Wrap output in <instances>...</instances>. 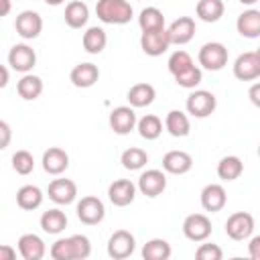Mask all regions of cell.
Segmentation results:
<instances>
[{
  "label": "cell",
  "mask_w": 260,
  "mask_h": 260,
  "mask_svg": "<svg viewBox=\"0 0 260 260\" xmlns=\"http://www.w3.org/2000/svg\"><path fill=\"white\" fill-rule=\"evenodd\" d=\"M136 130H138V134H140L144 140H156V138L162 134V122H160L158 116L146 114V116H142V118L138 120Z\"/></svg>",
  "instance_id": "obj_34"
},
{
  "label": "cell",
  "mask_w": 260,
  "mask_h": 260,
  "mask_svg": "<svg viewBox=\"0 0 260 260\" xmlns=\"http://www.w3.org/2000/svg\"><path fill=\"white\" fill-rule=\"evenodd\" d=\"M136 248V238L128 230H116L108 240V256L114 260H124L132 256Z\"/></svg>",
  "instance_id": "obj_9"
},
{
  "label": "cell",
  "mask_w": 260,
  "mask_h": 260,
  "mask_svg": "<svg viewBox=\"0 0 260 260\" xmlns=\"http://www.w3.org/2000/svg\"><path fill=\"white\" fill-rule=\"evenodd\" d=\"M248 98H250V102H252L256 108H260V81L250 85V89H248Z\"/></svg>",
  "instance_id": "obj_43"
},
{
  "label": "cell",
  "mask_w": 260,
  "mask_h": 260,
  "mask_svg": "<svg viewBox=\"0 0 260 260\" xmlns=\"http://www.w3.org/2000/svg\"><path fill=\"white\" fill-rule=\"evenodd\" d=\"M248 254L254 260H260V236H254L248 244Z\"/></svg>",
  "instance_id": "obj_41"
},
{
  "label": "cell",
  "mask_w": 260,
  "mask_h": 260,
  "mask_svg": "<svg viewBox=\"0 0 260 260\" xmlns=\"http://www.w3.org/2000/svg\"><path fill=\"white\" fill-rule=\"evenodd\" d=\"M258 156H260V144H258Z\"/></svg>",
  "instance_id": "obj_49"
},
{
  "label": "cell",
  "mask_w": 260,
  "mask_h": 260,
  "mask_svg": "<svg viewBox=\"0 0 260 260\" xmlns=\"http://www.w3.org/2000/svg\"><path fill=\"white\" fill-rule=\"evenodd\" d=\"M14 28H16V32H18L22 39L32 41V39H37V37L41 35V30H43V18H41V14L35 12V10H22V12L16 16V20H14Z\"/></svg>",
  "instance_id": "obj_14"
},
{
  "label": "cell",
  "mask_w": 260,
  "mask_h": 260,
  "mask_svg": "<svg viewBox=\"0 0 260 260\" xmlns=\"http://www.w3.org/2000/svg\"><path fill=\"white\" fill-rule=\"evenodd\" d=\"M167 30L173 45H187L195 37V20L191 16H179L167 26Z\"/></svg>",
  "instance_id": "obj_18"
},
{
  "label": "cell",
  "mask_w": 260,
  "mask_h": 260,
  "mask_svg": "<svg viewBox=\"0 0 260 260\" xmlns=\"http://www.w3.org/2000/svg\"><path fill=\"white\" fill-rule=\"evenodd\" d=\"M185 108H187V114H191L193 118H207V116H211L215 112L217 100L207 89H193L187 95Z\"/></svg>",
  "instance_id": "obj_4"
},
{
  "label": "cell",
  "mask_w": 260,
  "mask_h": 260,
  "mask_svg": "<svg viewBox=\"0 0 260 260\" xmlns=\"http://www.w3.org/2000/svg\"><path fill=\"white\" fill-rule=\"evenodd\" d=\"M236 28L244 39H258L260 37V10H244L238 20H236Z\"/></svg>",
  "instance_id": "obj_24"
},
{
  "label": "cell",
  "mask_w": 260,
  "mask_h": 260,
  "mask_svg": "<svg viewBox=\"0 0 260 260\" xmlns=\"http://www.w3.org/2000/svg\"><path fill=\"white\" fill-rule=\"evenodd\" d=\"M199 65L207 71H221L225 65H228V49L223 43H217V41H211V43H205L201 49H199Z\"/></svg>",
  "instance_id": "obj_3"
},
{
  "label": "cell",
  "mask_w": 260,
  "mask_h": 260,
  "mask_svg": "<svg viewBox=\"0 0 260 260\" xmlns=\"http://www.w3.org/2000/svg\"><path fill=\"white\" fill-rule=\"evenodd\" d=\"M45 4H49V6H61L65 0H43Z\"/></svg>",
  "instance_id": "obj_47"
},
{
  "label": "cell",
  "mask_w": 260,
  "mask_h": 260,
  "mask_svg": "<svg viewBox=\"0 0 260 260\" xmlns=\"http://www.w3.org/2000/svg\"><path fill=\"white\" fill-rule=\"evenodd\" d=\"M126 98H128V104L132 108H146V106H150L154 102L156 89H154V85H150L146 81H140V83H134L128 89Z\"/></svg>",
  "instance_id": "obj_23"
},
{
  "label": "cell",
  "mask_w": 260,
  "mask_h": 260,
  "mask_svg": "<svg viewBox=\"0 0 260 260\" xmlns=\"http://www.w3.org/2000/svg\"><path fill=\"white\" fill-rule=\"evenodd\" d=\"M63 18H65V24H67V26H71V28H81V26H85L87 20H89V8H87V4L81 2V0H71V2L65 6Z\"/></svg>",
  "instance_id": "obj_25"
},
{
  "label": "cell",
  "mask_w": 260,
  "mask_h": 260,
  "mask_svg": "<svg viewBox=\"0 0 260 260\" xmlns=\"http://www.w3.org/2000/svg\"><path fill=\"white\" fill-rule=\"evenodd\" d=\"M138 24L144 30H158V28H165V14L156 8V6H146L140 10V16H138Z\"/></svg>",
  "instance_id": "obj_35"
},
{
  "label": "cell",
  "mask_w": 260,
  "mask_h": 260,
  "mask_svg": "<svg viewBox=\"0 0 260 260\" xmlns=\"http://www.w3.org/2000/svg\"><path fill=\"white\" fill-rule=\"evenodd\" d=\"M81 45L89 55H100L108 45V35L102 26H89L81 37Z\"/></svg>",
  "instance_id": "obj_27"
},
{
  "label": "cell",
  "mask_w": 260,
  "mask_h": 260,
  "mask_svg": "<svg viewBox=\"0 0 260 260\" xmlns=\"http://www.w3.org/2000/svg\"><path fill=\"white\" fill-rule=\"evenodd\" d=\"M225 12V6L221 0H199L195 6V14L203 22H217Z\"/></svg>",
  "instance_id": "obj_32"
},
{
  "label": "cell",
  "mask_w": 260,
  "mask_h": 260,
  "mask_svg": "<svg viewBox=\"0 0 260 260\" xmlns=\"http://www.w3.org/2000/svg\"><path fill=\"white\" fill-rule=\"evenodd\" d=\"M47 195L57 205H69L77 197V185L71 179H53L49 183Z\"/></svg>",
  "instance_id": "obj_15"
},
{
  "label": "cell",
  "mask_w": 260,
  "mask_h": 260,
  "mask_svg": "<svg viewBox=\"0 0 260 260\" xmlns=\"http://www.w3.org/2000/svg\"><path fill=\"white\" fill-rule=\"evenodd\" d=\"M53 260H85L91 254L89 238L83 234H73L69 238H59L49 250Z\"/></svg>",
  "instance_id": "obj_1"
},
{
  "label": "cell",
  "mask_w": 260,
  "mask_h": 260,
  "mask_svg": "<svg viewBox=\"0 0 260 260\" xmlns=\"http://www.w3.org/2000/svg\"><path fill=\"white\" fill-rule=\"evenodd\" d=\"M252 232H254V217L248 211H236L225 221V234H228V238H232L236 242L248 240L252 236Z\"/></svg>",
  "instance_id": "obj_7"
},
{
  "label": "cell",
  "mask_w": 260,
  "mask_h": 260,
  "mask_svg": "<svg viewBox=\"0 0 260 260\" xmlns=\"http://www.w3.org/2000/svg\"><path fill=\"white\" fill-rule=\"evenodd\" d=\"M171 244L162 238H152L142 246L144 260H169L171 258Z\"/></svg>",
  "instance_id": "obj_33"
},
{
  "label": "cell",
  "mask_w": 260,
  "mask_h": 260,
  "mask_svg": "<svg viewBox=\"0 0 260 260\" xmlns=\"http://www.w3.org/2000/svg\"><path fill=\"white\" fill-rule=\"evenodd\" d=\"M16 91L22 100L26 102H32L37 100L41 93H43V79L39 75H32V73H24L18 83H16Z\"/></svg>",
  "instance_id": "obj_29"
},
{
  "label": "cell",
  "mask_w": 260,
  "mask_h": 260,
  "mask_svg": "<svg viewBox=\"0 0 260 260\" xmlns=\"http://www.w3.org/2000/svg\"><path fill=\"white\" fill-rule=\"evenodd\" d=\"M120 162H122V167L126 171H140L148 162V154H146V150H142L138 146H130V148H126L122 152Z\"/></svg>",
  "instance_id": "obj_36"
},
{
  "label": "cell",
  "mask_w": 260,
  "mask_h": 260,
  "mask_svg": "<svg viewBox=\"0 0 260 260\" xmlns=\"http://www.w3.org/2000/svg\"><path fill=\"white\" fill-rule=\"evenodd\" d=\"M228 203V193L223 189V185L219 183H209L201 189V207L205 211H211V213H217L225 207Z\"/></svg>",
  "instance_id": "obj_17"
},
{
  "label": "cell",
  "mask_w": 260,
  "mask_h": 260,
  "mask_svg": "<svg viewBox=\"0 0 260 260\" xmlns=\"http://www.w3.org/2000/svg\"><path fill=\"white\" fill-rule=\"evenodd\" d=\"M240 4H246V6H252V4H256L258 0H238Z\"/></svg>",
  "instance_id": "obj_48"
},
{
  "label": "cell",
  "mask_w": 260,
  "mask_h": 260,
  "mask_svg": "<svg viewBox=\"0 0 260 260\" xmlns=\"http://www.w3.org/2000/svg\"><path fill=\"white\" fill-rule=\"evenodd\" d=\"M69 79H71V83H73L75 87L87 89V87H91V85L98 83V79H100V69H98V65H93V63H77V65L71 69Z\"/></svg>",
  "instance_id": "obj_21"
},
{
  "label": "cell",
  "mask_w": 260,
  "mask_h": 260,
  "mask_svg": "<svg viewBox=\"0 0 260 260\" xmlns=\"http://www.w3.org/2000/svg\"><path fill=\"white\" fill-rule=\"evenodd\" d=\"M138 191L146 197H158L165 189H167V175L165 171H158V169H148L144 171L140 177H138Z\"/></svg>",
  "instance_id": "obj_13"
},
{
  "label": "cell",
  "mask_w": 260,
  "mask_h": 260,
  "mask_svg": "<svg viewBox=\"0 0 260 260\" xmlns=\"http://www.w3.org/2000/svg\"><path fill=\"white\" fill-rule=\"evenodd\" d=\"M43 171L49 173V175H61L69 169V154L59 148V146H51L43 152Z\"/></svg>",
  "instance_id": "obj_19"
},
{
  "label": "cell",
  "mask_w": 260,
  "mask_h": 260,
  "mask_svg": "<svg viewBox=\"0 0 260 260\" xmlns=\"http://www.w3.org/2000/svg\"><path fill=\"white\" fill-rule=\"evenodd\" d=\"M244 173V162L236 154H228L217 162V177L221 181H236Z\"/></svg>",
  "instance_id": "obj_31"
},
{
  "label": "cell",
  "mask_w": 260,
  "mask_h": 260,
  "mask_svg": "<svg viewBox=\"0 0 260 260\" xmlns=\"http://www.w3.org/2000/svg\"><path fill=\"white\" fill-rule=\"evenodd\" d=\"M39 223H41V228H43L45 234L57 236V234H61V232L67 228V215H65V211H61L59 207H53V209H49V211H43Z\"/></svg>",
  "instance_id": "obj_26"
},
{
  "label": "cell",
  "mask_w": 260,
  "mask_h": 260,
  "mask_svg": "<svg viewBox=\"0 0 260 260\" xmlns=\"http://www.w3.org/2000/svg\"><path fill=\"white\" fill-rule=\"evenodd\" d=\"M0 75H2V79H0V87H6V85H8V67H6V65L0 67Z\"/></svg>",
  "instance_id": "obj_45"
},
{
  "label": "cell",
  "mask_w": 260,
  "mask_h": 260,
  "mask_svg": "<svg viewBox=\"0 0 260 260\" xmlns=\"http://www.w3.org/2000/svg\"><path fill=\"white\" fill-rule=\"evenodd\" d=\"M8 65L18 73H30L37 65V53L26 43H18L8 51Z\"/></svg>",
  "instance_id": "obj_10"
},
{
  "label": "cell",
  "mask_w": 260,
  "mask_h": 260,
  "mask_svg": "<svg viewBox=\"0 0 260 260\" xmlns=\"http://www.w3.org/2000/svg\"><path fill=\"white\" fill-rule=\"evenodd\" d=\"M95 14L104 24H128L134 10L128 0H98Z\"/></svg>",
  "instance_id": "obj_2"
},
{
  "label": "cell",
  "mask_w": 260,
  "mask_h": 260,
  "mask_svg": "<svg viewBox=\"0 0 260 260\" xmlns=\"http://www.w3.org/2000/svg\"><path fill=\"white\" fill-rule=\"evenodd\" d=\"M256 53H258V55H260V47H258V49H256Z\"/></svg>",
  "instance_id": "obj_50"
},
{
  "label": "cell",
  "mask_w": 260,
  "mask_h": 260,
  "mask_svg": "<svg viewBox=\"0 0 260 260\" xmlns=\"http://www.w3.org/2000/svg\"><path fill=\"white\" fill-rule=\"evenodd\" d=\"M12 169L18 175H30L35 169V156L28 150H16L12 154Z\"/></svg>",
  "instance_id": "obj_38"
},
{
  "label": "cell",
  "mask_w": 260,
  "mask_h": 260,
  "mask_svg": "<svg viewBox=\"0 0 260 260\" xmlns=\"http://www.w3.org/2000/svg\"><path fill=\"white\" fill-rule=\"evenodd\" d=\"M0 134H2V140H0V148H6L10 144V126L6 120L0 122Z\"/></svg>",
  "instance_id": "obj_42"
},
{
  "label": "cell",
  "mask_w": 260,
  "mask_h": 260,
  "mask_svg": "<svg viewBox=\"0 0 260 260\" xmlns=\"http://www.w3.org/2000/svg\"><path fill=\"white\" fill-rule=\"evenodd\" d=\"M108 124H110V128H112L116 134L126 136V134H130V132L136 128L138 118H136V112H134L132 106H118V108H114V110L110 112Z\"/></svg>",
  "instance_id": "obj_11"
},
{
  "label": "cell",
  "mask_w": 260,
  "mask_h": 260,
  "mask_svg": "<svg viewBox=\"0 0 260 260\" xmlns=\"http://www.w3.org/2000/svg\"><path fill=\"white\" fill-rule=\"evenodd\" d=\"M165 128H167V132H169L171 136L183 138V136H187V134L191 132V122H189V118H187L185 112H181V110H171V112L167 114V118H165Z\"/></svg>",
  "instance_id": "obj_28"
},
{
  "label": "cell",
  "mask_w": 260,
  "mask_h": 260,
  "mask_svg": "<svg viewBox=\"0 0 260 260\" xmlns=\"http://www.w3.org/2000/svg\"><path fill=\"white\" fill-rule=\"evenodd\" d=\"M234 77L240 81H254L260 77V55L256 51L242 53L234 61Z\"/></svg>",
  "instance_id": "obj_12"
},
{
  "label": "cell",
  "mask_w": 260,
  "mask_h": 260,
  "mask_svg": "<svg viewBox=\"0 0 260 260\" xmlns=\"http://www.w3.org/2000/svg\"><path fill=\"white\" fill-rule=\"evenodd\" d=\"M193 167V156L185 150H169L162 156V171L169 175H185Z\"/></svg>",
  "instance_id": "obj_20"
},
{
  "label": "cell",
  "mask_w": 260,
  "mask_h": 260,
  "mask_svg": "<svg viewBox=\"0 0 260 260\" xmlns=\"http://www.w3.org/2000/svg\"><path fill=\"white\" fill-rule=\"evenodd\" d=\"M211 219L205 213H191L183 219V234L191 242H205L211 236Z\"/></svg>",
  "instance_id": "obj_8"
},
{
  "label": "cell",
  "mask_w": 260,
  "mask_h": 260,
  "mask_svg": "<svg viewBox=\"0 0 260 260\" xmlns=\"http://www.w3.org/2000/svg\"><path fill=\"white\" fill-rule=\"evenodd\" d=\"M16 258V250L10 244H2L0 246V260H14Z\"/></svg>",
  "instance_id": "obj_44"
},
{
  "label": "cell",
  "mask_w": 260,
  "mask_h": 260,
  "mask_svg": "<svg viewBox=\"0 0 260 260\" xmlns=\"http://www.w3.org/2000/svg\"><path fill=\"white\" fill-rule=\"evenodd\" d=\"M136 185L130 179H116L114 183H110L108 187V199L116 205V207H126L134 201L136 197Z\"/></svg>",
  "instance_id": "obj_16"
},
{
  "label": "cell",
  "mask_w": 260,
  "mask_h": 260,
  "mask_svg": "<svg viewBox=\"0 0 260 260\" xmlns=\"http://www.w3.org/2000/svg\"><path fill=\"white\" fill-rule=\"evenodd\" d=\"M193 65H195V63H193V57H191L187 51H183V49L175 51V53L169 57V63H167V67H169V71H171L173 77L179 75V73H183V71H187V69L193 67Z\"/></svg>",
  "instance_id": "obj_37"
},
{
  "label": "cell",
  "mask_w": 260,
  "mask_h": 260,
  "mask_svg": "<svg viewBox=\"0 0 260 260\" xmlns=\"http://www.w3.org/2000/svg\"><path fill=\"white\" fill-rule=\"evenodd\" d=\"M43 203V191L37 185H22L16 191V205L24 211H32L37 207H41Z\"/></svg>",
  "instance_id": "obj_30"
},
{
  "label": "cell",
  "mask_w": 260,
  "mask_h": 260,
  "mask_svg": "<svg viewBox=\"0 0 260 260\" xmlns=\"http://www.w3.org/2000/svg\"><path fill=\"white\" fill-rule=\"evenodd\" d=\"M18 252L24 260H41L47 254V246L37 234H22L18 238Z\"/></svg>",
  "instance_id": "obj_22"
},
{
  "label": "cell",
  "mask_w": 260,
  "mask_h": 260,
  "mask_svg": "<svg viewBox=\"0 0 260 260\" xmlns=\"http://www.w3.org/2000/svg\"><path fill=\"white\" fill-rule=\"evenodd\" d=\"M201 79H203V73H201V69H199L197 65H193V67H189L187 71L175 75L177 85H181V87H185V89H195V87L201 83Z\"/></svg>",
  "instance_id": "obj_39"
},
{
  "label": "cell",
  "mask_w": 260,
  "mask_h": 260,
  "mask_svg": "<svg viewBox=\"0 0 260 260\" xmlns=\"http://www.w3.org/2000/svg\"><path fill=\"white\" fill-rule=\"evenodd\" d=\"M195 258L197 260H221L223 258V250L217 244H201L195 250Z\"/></svg>",
  "instance_id": "obj_40"
},
{
  "label": "cell",
  "mask_w": 260,
  "mask_h": 260,
  "mask_svg": "<svg viewBox=\"0 0 260 260\" xmlns=\"http://www.w3.org/2000/svg\"><path fill=\"white\" fill-rule=\"evenodd\" d=\"M171 37L167 26L158 28V30H144L140 35V49L148 55V57H158L162 53H167V49L171 47Z\"/></svg>",
  "instance_id": "obj_6"
},
{
  "label": "cell",
  "mask_w": 260,
  "mask_h": 260,
  "mask_svg": "<svg viewBox=\"0 0 260 260\" xmlns=\"http://www.w3.org/2000/svg\"><path fill=\"white\" fill-rule=\"evenodd\" d=\"M75 211H77L79 221L85 223V225H98V223L106 217V205H104V201H102L100 197H95V195H85V197H81L79 203H77V207H75Z\"/></svg>",
  "instance_id": "obj_5"
},
{
  "label": "cell",
  "mask_w": 260,
  "mask_h": 260,
  "mask_svg": "<svg viewBox=\"0 0 260 260\" xmlns=\"http://www.w3.org/2000/svg\"><path fill=\"white\" fill-rule=\"evenodd\" d=\"M2 2V16H8L10 12V0H0Z\"/></svg>",
  "instance_id": "obj_46"
}]
</instances>
